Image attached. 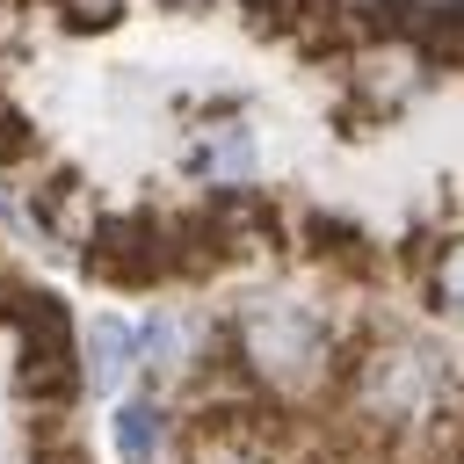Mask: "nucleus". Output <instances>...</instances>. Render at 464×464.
<instances>
[{
	"label": "nucleus",
	"instance_id": "nucleus-1",
	"mask_svg": "<svg viewBox=\"0 0 464 464\" xmlns=\"http://www.w3.org/2000/svg\"><path fill=\"white\" fill-rule=\"evenodd\" d=\"M22 326V392L36 406H65L87 377V355H72V319L51 290H7L0 297Z\"/></svg>",
	"mask_w": 464,
	"mask_h": 464
},
{
	"label": "nucleus",
	"instance_id": "nucleus-2",
	"mask_svg": "<svg viewBox=\"0 0 464 464\" xmlns=\"http://www.w3.org/2000/svg\"><path fill=\"white\" fill-rule=\"evenodd\" d=\"M239 355L254 377L268 384H312L326 370V319L297 312V304H276V312H246L239 319Z\"/></svg>",
	"mask_w": 464,
	"mask_h": 464
},
{
	"label": "nucleus",
	"instance_id": "nucleus-3",
	"mask_svg": "<svg viewBox=\"0 0 464 464\" xmlns=\"http://www.w3.org/2000/svg\"><path fill=\"white\" fill-rule=\"evenodd\" d=\"M174 225L160 218H102L94 225V246H87V268L102 283H152L174 268Z\"/></svg>",
	"mask_w": 464,
	"mask_h": 464
},
{
	"label": "nucleus",
	"instance_id": "nucleus-4",
	"mask_svg": "<svg viewBox=\"0 0 464 464\" xmlns=\"http://www.w3.org/2000/svg\"><path fill=\"white\" fill-rule=\"evenodd\" d=\"M348 80H355L362 109L392 116V109H406V102L428 87V51H420L413 36H377V44H362V51L348 58Z\"/></svg>",
	"mask_w": 464,
	"mask_h": 464
},
{
	"label": "nucleus",
	"instance_id": "nucleus-5",
	"mask_svg": "<svg viewBox=\"0 0 464 464\" xmlns=\"http://www.w3.org/2000/svg\"><path fill=\"white\" fill-rule=\"evenodd\" d=\"M36 225L58 232V239H94V218H87V181L80 174H51L36 188Z\"/></svg>",
	"mask_w": 464,
	"mask_h": 464
},
{
	"label": "nucleus",
	"instance_id": "nucleus-6",
	"mask_svg": "<svg viewBox=\"0 0 464 464\" xmlns=\"http://www.w3.org/2000/svg\"><path fill=\"white\" fill-rule=\"evenodd\" d=\"M160 442H167V413L152 399H123L116 406V450H123V464H152Z\"/></svg>",
	"mask_w": 464,
	"mask_h": 464
},
{
	"label": "nucleus",
	"instance_id": "nucleus-7",
	"mask_svg": "<svg viewBox=\"0 0 464 464\" xmlns=\"http://www.w3.org/2000/svg\"><path fill=\"white\" fill-rule=\"evenodd\" d=\"M123 370H130V326L123 319H94V334H87V377H94V392H109Z\"/></svg>",
	"mask_w": 464,
	"mask_h": 464
},
{
	"label": "nucleus",
	"instance_id": "nucleus-8",
	"mask_svg": "<svg viewBox=\"0 0 464 464\" xmlns=\"http://www.w3.org/2000/svg\"><path fill=\"white\" fill-rule=\"evenodd\" d=\"M188 167H196V174H210V181H218V196H225V188H246V130H225L218 145H196V152H188Z\"/></svg>",
	"mask_w": 464,
	"mask_h": 464
},
{
	"label": "nucleus",
	"instance_id": "nucleus-9",
	"mask_svg": "<svg viewBox=\"0 0 464 464\" xmlns=\"http://www.w3.org/2000/svg\"><path fill=\"white\" fill-rule=\"evenodd\" d=\"M428 290H435V304H442V312H464V239H450V246L435 254Z\"/></svg>",
	"mask_w": 464,
	"mask_h": 464
},
{
	"label": "nucleus",
	"instance_id": "nucleus-10",
	"mask_svg": "<svg viewBox=\"0 0 464 464\" xmlns=\"http://www.w3.org/2000/svg\"><path fill=\"white\" fill-rule=\"evenodd\" d=\"M246 7H254L261 29H304V14H312L319 0H246Z\"/></svg>",
	"mask_w": 464,
	"mask_h": 464
},
{
	"label": "nucleus",
	"instance_id": "nucleus-11",
	"mask_svg": "<svg viewBox=\"0 0 464 464\" xmlns=\"http://www.w3.org/2000/svg\"><path fill=\"white\" fill-rule=\"evenodd\" d=\"M29 145H36V130L22 123V109H7V102H0V160H22Z\"/></svg>",
	"mask_w": 464,
	"mask_h": 464
},
{
	"label": "nucleus",
	"instance_id": "nucleus-12",
	"mask_svg": "<svg viewBox=\"0 0 464 464\" xmlns=\"http://www.w3.org/2000/svg\"><path fill=\"white\" fill-rule=\"evenodd\" d=\"M36 464H87V457H80V450H44Z\"/></svg>",
	"mask_w": 464,
	"mask_h": 464
},
{
	"label": "nucleus",
	"instance_id": "nucleus-13",
	"mask_svg": "<svg viewBox=\"0 0 464 464\" xmlns=\"http://www.w3.org/2000/svg\"><path fill=\"white\" fill-rule=\"evenodd\" d=\"M167 7H210V0H167Z\"/></svg>",
	"mask_w": 464,
	"mask_h": 464
}]
</instances>
